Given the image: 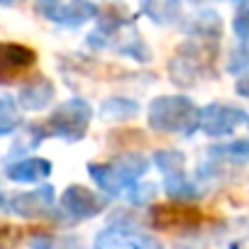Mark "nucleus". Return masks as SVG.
I'll return each instance as SVG.
<instances>
[{
  "label": "nucleus",
  "instance_id": "nucleus-19",
  "mask_svg": "<svg viewBox=\"0 0 249 249\" xmlns=\"http://www.w3.org/2000/svg\"><path fill=\"white\" fill-rule=\"evenodd\" d=\"M210 154L230 159V161H247L249 159V142L247 140H234L232 144H220V147L210 149Z\"/></svg>",
  "mask_w": 249,
  "mask_h": 249
},
{
  "label": "nucleus",
  "instance_id": "nucleus-24",
  "mask_svg": "<svg viewBox=\"0 0 249 249\" xmlns=\"http://www.w3.org/2000/svg\"><path fill=\"white\" fill-rule=\"evenodd\" d=\"M15 237H18V230L15 227H0V247L10 244Z\"/></svg>",
  "mask_w": 249,
  "mask_h": 249
},
{
  "label": "nucleus",
  "instance_id": "nucleus-9",
  "mask_svg": "<svg viewBox=\"0 0 249 249\" xmlns=\"http://www.w3.org/2000/svg\"><path fill=\"white\" fill-rule=\"evenodd\" d=\"M61 205L73 217H90V215H98L105 208V200L100 196H95L93 191L83 188V186H69L61 196Z\"/></svg>",
  "mask_w": 249,
  "mask_h": 249
},
{
  "label": "nucleus",
  "instance_id": "nucleus-5",
  "mask_svg": "<svg viewBox=\"0 0 249 249\" xmlns=\"http://www.w3.org/2000/svg\"><path fill=\"white\" fill-rule=\"evenodd\" d=\"M242 122H247V112L237 105L210 103L200 107V132L208 137H230Z\"/></svg>",
  "mask_w": 249,
  "mask_h": 249
},
{
  "label": "nucleus",
  "instance_id": "nucleus-1",
  "mask_svg": "<svg viewBox=\"0 0 249 249\" xmlns=\"http://www.w3.org/2000/svg\"><path fill=\"white\" fill-rule=\"evenodd\" d=\"M149 127L161 135H193L200 130V107L186 95H159L149 103Z\"/></svg>",
  "mask_w": 249,
  "mask_h": 249
},
{
  "label": "nucleus",
  "instance_id": "nucleus-18",
  "mask_svg": "<svg viewBox=\"0 0 249 249\" xmlns=\"http://www.w3.org/2000/svg\"><path fill=\"white\" fill-rule=\"evenodd\" d=\"M166 191L174 200H191L196 196V186L183 176V174H174L166 178Z\"/></svg>",
  "mask_w": 249,
  "mask_h": 249
},
{
  "label": "nucleus",
  "instance_id": "nucleus-29",
  "mask_svg": "<svg viewBox=\"0 0 249 249\" xmlns=\"http://www.w3.org/2000/svg\"><path fill=\"white\" fill-rule=\"evenodd\" d=\"M247 124H249V120H247Z\"/></svg>",
  "mask_w": 249,
  "mask_h": 249
},
{
  "label": "nucleus",
  "instance_id": "nucleus-12",
  "mask_svg": "<svg viewBox=\"0 0 249 249\" xmlns=\"http://www.w3.org/2000/svg\"><path fill=\"white\" fill-rule=\"evenodd\" d=\"M49 174H52V161L42 157H27V159H20L5 166V176L18 183H37L47 178Z\"/></svg>",
  "mask_w": 249,
  "mask_h": 249
},
{
  "label": "nucleus",
  "instance_id": "nucleus-13",
  "mask_svg": "<svg viewBox=\"0 0 249 249\" xmlns=\"http://www.w3.org/2000/svg\"><path fill=\"white\" fill-rule=\"evenodd\" d=\"M142 13L157 25H171L181 18V0H142Z\"/></svg>",
  "mask_w": 249,
  "mask_h": 249
},
{
  "label": "nucleus",
  "instance_id": "nucleus-15",
  "mask_svg": "<svg viewBox=\"0 0 249 249\" xmlns=\"http://www.w3.org/2000/svg\"><path fill=\"white\" fill-rule=\"evenodd\" d=\"M20 103L18 98L3 95L0 98V137H8L13 135L20 124H22V112H20Z\"/></svg>",
  "mask_w": 249,
  "mask_h": 249
},
{
  "label": "nucleus",
  "instance_id": "nucleus-28",
  "mask_svg": "<svg viewBox=\"0 0 249 249\" xmlns=\"http://www.w3.org/2000/svg\"><path fill=\"white\" fill-rule=\"evenodd\" d=\"M239 3H249V0H239Z\"/></svg>",
  "mask_w": 249,
  "mask_h": 249
},
{
  "label": "nucleus",
  "instance_id": "nucleus-23",
  "mask_svg": "<svg viewBox=\"0 0 249 249\" xmlns=\"http://www.w3.org/2000/svg\"><path fill=\"white\" fill-rule=\"evenodd\" d=\"M132 249H159V244H154V239H149V237H135Z\"/></svg>",
  "mask_w": 249,
  "mask_h": 249
},
{
  "label": "nucleus",
  "instance_id": "nucleus-21",
  "mask_svg": "<svg viewBox=\"0 0 249 249\" xmlns=\"http://www.w3.org/2000/svg\"><path fill=\"white\" fill-rule=\"evenodd\" d=\"M230 71L232 73H249V49H234L230 56Z\"/></svg>",
  "mask_w": 249,
  "mask_h": 249
},
{
  "label": "nucleus",
  "instance_id": "nucleus-3",
  "mask_svg": "<svg viewBox=\"0 0 249 249\" xmlns=\"http://www.w3.org/2000/svg\"><path fill=\"white\" fill-rule=\"evenodd\" d=\"M213 39H200V37H191L188 42H183L176 49V56L169 64L171 71V81L176 86H193L198 81L200 73H208L215 64V49L210 47Z\"/></svg>",
  "mask_w": 249,
  "mask_h": 249
},
{
  "label": "nucleus",
  "instance_id": "nucleus-14",
  "mask_svg": "<svg viewBox=\"0 0 249 249\" xmlns=\"http://www.w3.org/2000/svg\"><path fill=\"white\" fill-rule=\"evenodd\" d=\"M137 110H140L137 100L124 98V95H112V98L103 100V105H100V117H103V120L122 122V120L135 117V115H137Z\"/></svg>",
  "mask_w": 249,
  "mask_h": 249
},
{
  "label": "nucleus",
  "instance_id": "nucleus-20",
  "mask_svg": "<svg viewBox=\"0 0 249 249\" xmlns=\"http://www.w3.org/2000/svg\"><path fill=\"white\" fill-rule=\"evenodd\" d=\"M232 32L242 39V42H249V8H239L234 20H232Z\"/></svg>",
  "mask_w": 249,
  "mask_h": 249
},
{
  "label": "nucleus",
  "instance_id": "nucleus-25",
  "mask_svg": "<svg viewBox=\"0 0 249 249\" xmlns=\"http://www.w3.org/2000/svg\"><path fill=\"white\" fill-rule=\"evenodd\" d=\"M15 3H22V0H0V5H5V8L8 5H15Z\"/></svg>",
  "mask_w": 249,
  "mask_h": 249
},
{
  "label": "nucleus",
  "instance_id": "nucleus-6",
  "mask_svg": "<svg viewBox=\"0 0 249 249\" xmlns=\"http://www.w3.org/2000/svg\"><path fill=\"white\" fill-rule=\"evenodd\" d=\"M200 222H203L200 210L193 205H186L183 200L161 203L152 208V225L159 230H193Z\"/></svg>",
  "mask_w": 249,
  "mask_h": 249
},
{
  "label": "nucleus",
  "instance_id": "nucleus-17",
  "mask_svg": "<svg viewBox=\"0 0 249 249\" xmlns=\"http://www.w3.org/2000/svg\"><path fill=\"white\" fill-rule=\"evenodd\" d=\"M213 27L220 30V15H217V13H203V15H198V18L191 22L188 32H191L193 37H200V39H217L220 32H213Z\"/></svg>",
  "mask_w": 249,
  "mask_h": 249
},
{
  "label": "nucleus",
  "instance_id": "nucleus-4",
  "mask_svg": "<svg viewBox=\"0 0 249 249\" xmlns=\"http://www.w3.org/2000/svg\"><path fill=\"white\" fill-rule=\"evenodd\" d=\"M93 120V107L83 100V98H71L66 103H61L49 120L44 122L49 137H59L66 142H78L86 137L88 132V124Z\"/></svg>",
  "mask_w": 249,
  "mask_h": 249
},
{
  "label": "nucleus",
  "instance_id": "nucleus-11",
  "mask_svg": "<svg viewBox=\"0 0 249 249\" xmlns=\"http://www.w3.org/2000/svg\"><path fill=\"white\" fill-rule=\"evenodd\" d=\"M54 203V188L52 186H42L37 191H30V193H20L10 200V208L22 215V217H37V215H44Z\"/></svg>",
  "mask_w": 249,
  "mask_h": 249
},
{
  "label": "nucleus",
  "instance_id": "nucleus-27",
  "mask_svg": "<svg viewBox=\"0 0 249 249\" xmlns=\"http://www.w3.org/2000/svg\"><path fill=\"white\" fill-rule=\"evenodd\" d=\"M191 3H205V0H191Z\"/></svg>",
  "mask_w": 249,
  "mask_h": 249
},
{
  "label": "nucleus",
  "instance_id": "nucleus-2",
  "mask_svg": "<svg viewBox=\"0 0 249 249\" xmlns=\"http://www.w3.org/2000/svg\"><path fill=\"white\" fill-rule=\"evenodd\" d=\"M147 169H149V159L142 157L140 152L120 154L115 161H107V164H88V174L98 183V188L112 196L120 193L122 188L132 186Z\"/></svg>",
  "mask_w": 249,
  "mask_h": 249
},
{
  "label": "nucleus",
  "instance_id": "nucleus-8",
  "mask_svg": "<svg viewBox=\"0 0 249 249\" xmlns=\"http://www.w3.org/2000/svg\"><path fill=\"white\" fill-rule=\"evenodd\" d=\"M37 61V52L15 44V42H0V81H13L27 69H32Z\"/></svg>",
  "mask_w": 249,
  "mask_h": 249
},
{
  "label": "nucleus",
  "instance_id": "nucleus-10",
  "mask_svg": "<svg viewBox=\"0 0 249 249\" xmlns=\"http://www.w3.org/2000/svg\"><path fill=\"white\" fill-rule=\"evenodd\" d=\"M56 95V88L49 78L44 76H37L32 81H27L22 88H20V95H18V103L22 105V110H30V112H39L44 110Z\"/></svg>",
  "mask_w": 249,
  "mask_h": 249
},
{
  "label": "nucleus",
  "instance_id": "nucleus-16",
  "mask_svg": "<svg viewBox=\"0 0 249 249\" xmlns=\"http://www.w3.org/2000/svg\"><path fill=\"white\" fill-rule=\"evenodd\" d=\"M154 166L159 171H164L166 176H174V174H183V166H186V157L176 149H159L154 152Z\"/></svg>",
  "mask_w": 249,
  "mask_h": 249
},
{
  "label": "nucleus",
  "instance_id": "nucleus-7",
  "mask_svg": "<svg viewBox=\"0 0 249 249\" xmlns=\"http://www.w3.org/2000/svg\"><path fill=\"white\" fill-rule=\"evenodd\" d=\"M39 13L64 27H81L88 20L98 18V8L90 0H69V3H39Z\"/></svg>",
  "mask_w": 249,
  "mask_h": 249
},
{
  "label": "nucleus",
  "instance_id": "nucleus-22",
  "mask_svg": "<svg viewBox=\"0 0 249 249\" xmlns=\"http://www.w3.org/2000/svg\"><path fill=\"white\" fill-rule=\"evenodd\" d=\"M234 90H237V95L249 98V73H242L239 76V81L234 83Z\"/></svg>",
  "mask_w": 249,
  "mask_h": 249
},
{
  "label": "nucleus",
  "instance_id": "nucleus-26",
  "mask_svg": "<svg viewBox=\"0 0 249 249\" xmlns=\"http://www.w3.org/2000/svg\"><path fill=\"white\" fill-rule=\"evenodd\" d=\"M42 3H61V0H42Z\"/></svg>",
  "mask_w": 249,
  "mask_h": 249
}]
</instances>
